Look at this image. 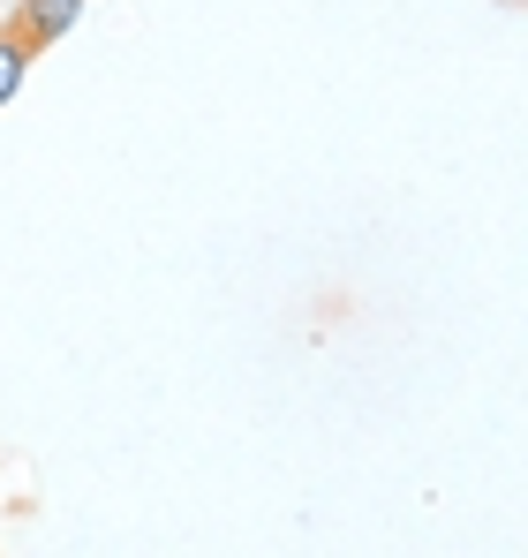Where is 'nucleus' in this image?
<instances>
[{"instance_id": "f257e3e1", "label": "nucleus", "mask_w": 528, "mask_h": 558, "mask_svg": "<svg viewBox=\"0 0 528 558\" xmlns=\"http://www.w3.org/2000/svg\"><path fill=\"white\" fill-rule=\"evenodd\" d=\"M76 15H84V0H15L8 31H15L31 53H46L53 38H69V31H76Z\"/></svg>"}, {"instance_id": "f03ea898", "label": "nucleus", "mask_w": 528, "mask_h": 558, "mask_svg": "<svg viewBox=\"0 0 528 558\" xmlns=\"http://www.w3.org/2000/svg\"><path fill=\"white\" fill-rule=\"evenodd\" d=\"M31 61H38V53H31V46H23V38H15V31L0 23V106H8V98L23 92V76H31Z\"/></svg>"}]
</instances>
